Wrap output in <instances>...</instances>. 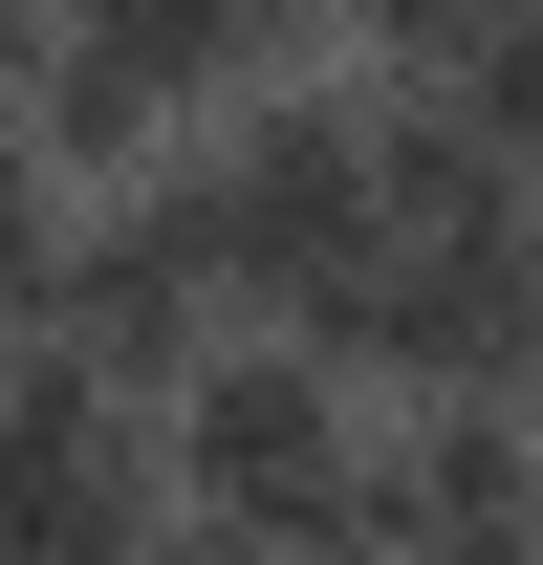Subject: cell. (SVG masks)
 I'll list each match as a JSON object with an SVG mask.
<instances>
[{
    "label": "cell",
    "mask_w": 543,
    "mask_h": 565,
    "mask_svg": "<svg viewBox=\"0 0 543 565\" xmlns=\"http://www.w3.org/2000/svg\"><path fill=\"white\" fill-rule=\"evenodd\" d=\"M174 174H196V239H217V305H305V282L370 239V66H262L239 109H196L174 131Z\"/></svg>",
    "instance_id": "2"
},
{
    "label": "cell",
    "mask_w": 543,
    "mask_h": 565,
    "mask_svg": "<svg viewBox=\"0 0 543 565\" xmlns=\"http://www.w3.org/2000/svg\"><path fill=\"white\" fill-rule=\"evenodd\" d=\"M327 44H348V66H457V44H478V0H327Z\"/></svg>",
    "instance_id": "6"
},
{
    "label": "cell",
    "mask_w": 543,
    "mask_h": 565,
    "mask_svg": "<svg viewBox=\"0 0 543 565\" xmlns=\"http://www.w3.org/2000/svg\"><path fill=\"white\" fill-rule=\"evenodd\" d=\"M370 414H392V392H348L305 327L239 305V327L152 392V479L196 500V522H262L283 565H327V544H348V457H370Z\"/></svg>",
    "instance_id": "1"
},
{
    "label": "cell",
    "mask_w": 543,
    "mask_h": 565,
    "mask_svg": "<svg viewBox=\"0 0 543 565\" xmlns=\"http://www.w3.org/2000/svg\"><path fill=\"white\" fill-rule=\"evenodd\" d=\"M413 87H435L500 174H543V0H478V44H457V66H413Z\"/></svg>",
    "instance_id": "4"
},
{
    "label": "cell",
    "mask_w": 543,
    "mask_h": 565,
    "mask_svg": "<svg viewBox=\"0 0 543 565\" xmlns=\"http://www.w3.org/2000/svg\"><path fill=\"white\" fill-rule=\"evenodd\" d=\"M0 349H22V327H0Z\"/></svg>",
    "instance_id": "7"
},
{
    "label": "cell",
    "mask_w": 543,
    "mask_h": 565,
    "mask_svg": "<svg viewBox=\"0 0 543 565\" xmlns=\"http://www.w3.org/2000/svg\"><path fill=\"white\" fill-rule=\"evenodd\" d=\"M174 479H152V392H109L87 349H0V565H152Z\"/></svg>",
    "instance_id": "3"
},
{
    "label": "cell",
    "mask_w": 543,
    "mask_h": 565,
    "mask_svg": "<svg viewBox=\"0 0 543 565\" xmlns=\"http://www.w3.org/2000/svg\"><path fill=\"white\" fill-rule=\"evenodd\" d=\"M44 262H66V174H44L22 109H0V327H44Z\"/></svg>",
    "instance_id": "5"
}]
</instances>
